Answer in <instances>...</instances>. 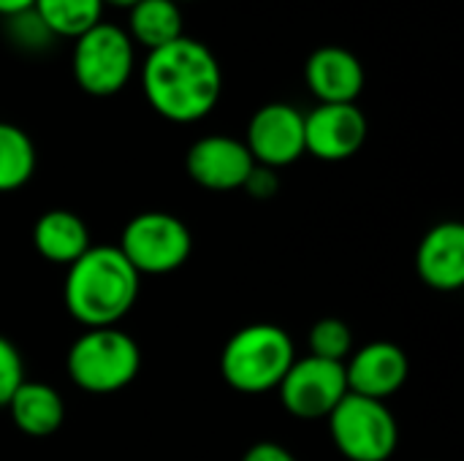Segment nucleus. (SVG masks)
<instances>
[{
	"label": "nucleus",
	"mask_w": 464,
	"mask_h": 461,
	"mask_svg": "<svg viewBox=\"0 0 464 461\" xmlns=\"http://www.w3.org/2000/svg\"><path fill=\"white\" fill-rule=\"evenodd\" d=\"M141 90L163 120L188 125L204 120L218 106L223 71L209 46L182 35L144 57Z\"/></svg>",
	"instance_id": "obj_1"
},
{
	"label": "nucleus",
	"mask_w": 464,
	"mask_h": 461,
	"mask_svg": "<svg viewBox=\"0 0 464 461\" xmlns=\"http://www.w3.org/2000/svg\"><path fill=\"white\" fill-rule=\"evenodd\" d=\"M139 274L111 245H95L68 266L63 302L87 329L117 326L139 299Z\"/></svg>",
	"instance_id": "obj_2"
},
{
	"label": "nucleus",
	"mask_w": 464,
	"mask_h": 461,
	"mask_svg": "<svg viewBox=\"0 0 464 461\" xmlns=\"http://www.w3.org/2000/svg\"><path fill=\"white\" fill-rule=\"evenodd\" d=\"M296 361L294 340L275 323H250L239 329L223 348V380L242 394H266L280 386Z\"/></svg>",
	"instance_id": "obj_3"
},
{
	"label": "nucleus",
	"mask_w": 464,
	"mask_h": 461,
	"mask_svg": "<svg viewBox=\"0 0 464 461\" xmlns=\"http://www.w3.org/2000/svg\"><path fill=\"white\" fill-rule=\"evenodd\" d=\"M65 370L87 394H117L128 389L141 370L136 340L117 326L87 329L68 351Z\"/></svg>",
	"instance_id": "obj_4"
},
{
	"label": "nucleus",
	"mask_w": 464,
	"mask_h": 461,
	"mask_svg": "<svg viewBox=\"0 0 464 461\" xmlns=\"http://www.w3.org/2000/svg\"><path fill=\"white\" fill-rule=\"evenodd\" d=\"M71 71L76 84L95 98H109L125 90L136 71V43L125 27L98 22L79 38H73Z\"/></svg>",
	"instance_id": "obj_5"
},
{
	"label": "nucleus",
	"mask_w": 464,
	"mask_h": 461,
	"mask_svg": "<svg viewBox=\"0 0 464 461\" xmlns=\"http://www.w3.org/2000/svg\"><path fill=\"white\" fill-rule=\"evenodd\" d=\"M329 432L348 461H389L400 446V427L386 402L351 391L332 410Z\"/></svg>",
	"instance_id": "obj_6"
},
{
	"label": "nucleus",
	"mask_w": 464,
	"mask_h": 461,
	"mask_svg": "<svg viewBox=\"0 0 464 461\" xmlns=\"http://www.w3.org/2000/svg\"><path fill=\"white\" fill-rule=\"evenodd\" d=\"M117 250L136 274H171L182 269L193 250L188 226L169 212H141L128 220Z\"/></svg>",
	"instance_id": "obj_7"
},
{
	"label": "nucleus",
	"mask_w": 464,
	"mask_h": 461,
	"mask_svg": "<svg viewBox=\"0 0 464 461\" xmlns=\"http://www.w3.org/2000/svg\"><path fill=\"white\" fill-rule=\"evenodd\" d=\"M283 408L302 421L329 418L332 410L345 399L348 380L345 364L326 359H296L277 386Z\"/></svg>",
	"instance_id": "obj_8"
},
{
	"label": "nucleus",
	"mask_w": 464,
	"mask_h": 461,
	"mask_svg": "<svg viewBox=\"0 0 464 461\" xmlns=\"http://www.w3.org/2000/svg\"><path fill=\"white\" fill-rule=\"evenodd\" d=\"M247 152L256 166L283 168L304 155V114L291 103H266L247 122Z\"/></svg>",
	"instance_id": "obj_9"
},
{
	"label": "nucleus",
	"mask_w": 464,
	"mask_h": 461,
	"mask_svg": "<svg viewBox=\"0 0 464 461\" xmlns=\"http://www.w3.org/2000/svg\"><path fill=\"white\" fill-rule=\"evenodd\" d=\"M367 141V117L356 103H318L304 114V152L318 160H348Z\"/></svg>",
	"instance_id": "obj_10"
},
{
	"label": "nucleus",
	"mask_w": 464,
	"mask_h": 461,
	"mask_svg": "<svg viewBox=\"0 0 464 461\" xmlns=\"http://www.w3.org/2000/svg\"><path fill=\"white\" fill-rule=\"evenodd\" d=\"M188 174L196 185L226 193V190H242L250 171L256 168L253 155L247 152L245 141L234 136H201L193 141L185 158Z\"/></svg>",
	"instance_id": "obj_11"
},
{
	"label": "nucleus",
	"mask_w": 464,
	"mask_h": 461,
	"mask_svg": "<svg viewBox=\"0 0 464 461\" xmlns=\"http://www.w3.org/2000/svg\"><path fill=\"white\" fill-rule=\"evenodd\" d=\"M408 372H411V361L405 351L394 342H370L356 353H351L345 364L348 391L378 402L394 397L405 386Z\"/></svg>",
	"instance_id": "obj_12"
},
{
	"label": "nucleus",
	"mask_w": 464,
	"mask_h": 461,
	"mask_svg": "<svg viewBox=\"0 0 464 461\" xmlns=\"http://www.w3.org/2000/svg\"><path fill=\"white\" fill-rule=\"evenodd\" d=\"M304 82L321 103H356L364 90V65L345 46H321L304 62Z\"/></svg>",
	"instance_id": "obj_13"
},
{
	"label": "nucleus",
	"mask_w": 464,
	"mask_h": 461,
	"mask_svg": "<svg viewBox=\"0 0 464 461\" xmlns=\"http://www.w3.org/2000/svg\"><path fill=\"white\" fill-rule=\"evenodd\" d=\"M416 269L432 291H459L464 285L462 223H438L419 245Z\"/></svg>",
	"instance_id": "obj_14"
},
{
	"label": "nucleus",
	"mask_w": 464,
	"mask_h": 461,
	"mask_svg": "<svg viewBox=\"0 0 464 461\" xmlns=\"http://www.w3.org/2000/svg\"><path fill=\"white\" fill-rule=\"evenodd\" d=\"M5 408L14 427L27 437H49L63 427L65 418L63 397L41 380H24Z\"/></svg>",
	"instance_id": "obj_15"
},
{
	"label": "nucleus",
	"mask_w": 464,
	"mask_h": 461,
	"mask_svg": "<svg viewBox=\"0 0 464 461\" xmlns=\"http://www.w3.org/2000/svg\"><path fill=\"white\" fill-rule=\"evenodd\" d=\"M33 245L41 253V258H46L52 264H65V266H71L76 258H82L92 247L84 220L68 209L44 212L35 220Z\"/></svg>",
	"instance_id": "obj_16"
},
{
	"label": "nucleus",
	"mask_w": 464,
	"mask_h": 461,
	"mask_svg": "<svg viewBox=\"0 0 464 461\" xmlns=\"http://www.w3.org/2000/svg\"><path fill=\"white\" fill-rule=\"evenodd\" d=\"M179 3L174 0H139L133 8H128V35L133 43L144 46L147 52L160 49L185 33Z\"/></svg>",
	"instance_id": "obj_17"
},
{
	"label": "nucleus",
	"mask_w": 464,
	"mask_h": 461,
	"mask_svg": "<svg viewBox=\"0 0 464 461\" xmlns=\"http://www.w3.org/2000/svg\"><path fill=\"white\" fill-rule=\"evenodd\" d=\"M35 174V144L11 122H0V193L24 187Z\"/></svg>",
	"instance_id": "obj_18"
},
{
	"label": "nucleus",
	"mask_w": 464,
	"mask_h": 461,
	"mask_svg": "<svg viewBox=\"0 0 464 461\" xmlns=\"http://www.w3.org/2000/svg\"><path fill=\"white\" fill-rule=\"evenodd\" d=\"M33 8L57 38H79L103 22L101 0H35Z\"/></svg>",
	"instance_id": "obj_19"
},
{
	"label": "nucleus",
	"mask_w": 464,
	"mask_h": 461,
	"mask_svg": "<svg viewBox=\"0 0 464 461\" xmlns=\"http://www.w3.org/2000/svg\"><path fill=\"white\" fill-rule=\"evenodd\" d=\"M307 345H310V356L345 364V359L353 353V331L340 318H324L310 329Z\"/></svg>",
	"instance_id": "obj_20"
},
{
	"label": "nucleus",
	"mask_w": 464,
	"mask_h": 461,
	"mask_svg": "<svg viewBox=\"0 0 464 461\" xmlns=\"http://www.w3.org/2000/svg\"><path fill=\"white\" fill-rule=\"evenodd\" d=\"M5 19V35L8 41L27 52V54H41L46 49L54 46L57 35L44 24V19L35 14V8H24L19 14H11V16H3Z\"/></svg>",
	"instance_id": "obj_21"
},
{
	"label": "nucleus",
	"mask_w": 464,
	"mask_h": 461,
	"mask_svg": "<svg viewBox=\"0 0 464 461\" xmlns=\"http://www.w3.org/2000/svg\"><path fill=\"white\" fill-rule=\"evenodd\" d=\"M24 383V364L11 340L0 334V408H5L14 391Z\"/></svg>",
	"instance_id": "obj_22"
},
{
	"label": "nucleus",
	"mask_w": 464,
	"mask_h": 461,
	"mask_svg": "<svg viewBox=\"0 0 464 461\" xmlns=\"http://www.w3.org/2000/svg\"><path fill=\"white\" fill-rule=\"evenodd\" d=\"M277 187H280V179H277L275 168L256 166V168L250 171V177H247V182H245L242 190H247V193H250L253 198H258V201H266V198H275Z\"/></svg>",
	"instance_id": "obj_23"
},
{
	"label": "nucleus",
	"mask_w": 464,
	"mask_h": 461,
	"mask_svg": "<svg viewBox=\"0 0 464 461\" xmlns=\"http://www.w3.org/2000/svg\"><path fill=\"white\" fill-rule=\"evenodd\" d=\"M242 461H299L288 448L277 443H256L253 448L245 451Z\"/></svg>",
	"instance_id": "obj_24"
},
{
	"label": "nucleus",
	"mask_w": 464,
	"mask_h": 461,
	"mask_svg": "<svg viewBox=\"0 0 464 461\" xmlns=\"http://www.w3.org/2000/svg\"><path fill=\"white\" fill-rule=\"evenodd\" d=\"M33 3L35 0H0V16H11L24 8H33Z\"/></svg>",
	"instance_id": "obj_25"
},
{
	"label": "nucleus",
	"mask_w": 464,
	"mask_h": 461,
	"mask_svg": "<svg viewBox=\"0 0 464 461\" xmlns=\"http://www.w3.org/2000/svg\"><path fill=\"white\" fill-rule=\"evenodd\" d=\"M101 3H103V8H106V5H114V8H133L139 0H101Z\"/></svg>",
	"instance_id": "obj_26"
},
{
	"label": "nucleus",
	"mask_w": 464,
	"mask_h": 461,
	"mask_svg": "<svg viewBox=\"0 0 464 461\" xmlns=\"http://www.w3.org/2000/svg\"><path fill=\"white\" fill-rule=\"evenodd\" d=\"M174 3H196V0H174Z\"/></svg>",
	"instance_id": "obj_27"
}]
</instances>
